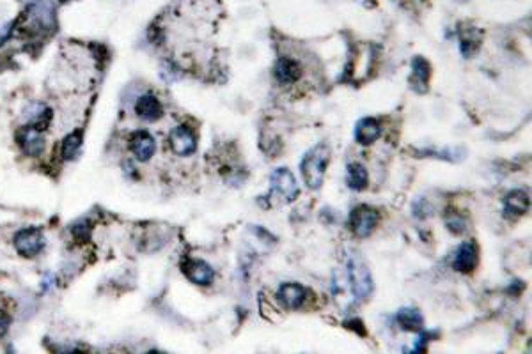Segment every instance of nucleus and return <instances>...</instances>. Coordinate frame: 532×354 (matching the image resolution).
Instances as JSON below:
<instances>
[{
	"mask_svg": "<svg viewBox=\"0 0 532 354\" xmlns=\"http://www.w3.org/2000/svg\"><path fill=\"white\" fill-rule=\"evenodd\" d=\"M169 144L174 154H177V156H190L197 149L195 133L189 126H185V124L177 126L170 131Z\"/></svg>",
	"mask_w": 532,
	"mask_h": 354,
	"instance_id": "7",
	"label": "nucleus"
},
{
	"mask_svg": "<svg viewBox=\"0 0 532 354\" xmlns=\"http://www.w3.org/2000/svg\"><path fill=\"white\" fill-rule=\"evenodd\" d=\"M135 112L140 119L144 121H158L163 116V107L158 101V98L153 96V94H144L137 100L135 103Z\"/></svg>",
	"mask_w": 532,
	"mask_h": 354,
	"instance_id": "17",
	"label": "nucleus"
},
{
	"mask_svg": "<svg viewBox=\"0 0 532 354\" xmlns=\"http://www.w3.org/2000/svg\"><path fill=\"white\" fill-rule=\"evenodd\" d=\"M479 261V250L478 245L474 241H463L458 248H456L455 261H452V268L459 273H472L475 270Z\"/></svg>",
	"mask_w": 532,
	"mask_h": 354,
	"instance_id": "9",
	"label": "nucleus"
},
{
	"mask_svg": "<svg viewBox=\"0 0 532 354\" xmlns=\"http://www.w3.org/2000/svg\"><path fill=\"white\" fill-rule=\"evenodd\" d=\"M27 29L38 32L52 31L55 27V11L50 0H34L27 9Z\"/></svg>",
	"mask_w": 532,
	"mask_h": 354,
	"instance_id": "3",
	"label": "nucleus"
},
{
	"mask_svg": "<svg viewBox=\"0 0 532 354\" xmlns=\"http://www.w3.org/2000/svg\"><path fill=\"white\" fill-rule=\"evenodd\" d=\"M328 162H330V146L327 142H320L304 154L300 162V172L307 188L320 190L325 181Z\"/></svg>",
	"mask_w": 532,
	"mask_h": 354,
	"instance_id": "2",
	"label": "nucleus"
},
{
	"mask_svg": "<svg viewBox=\"0 0 532 354\" xmlns=\"http://www.w3.org/2000/svg\"><path fill=\"white\" fill-rule=\"evenodd\" d=\"M353 137L360 146H371L382 137V124L374 117H364L355 124Z\"/></svg>",
	"mask_w": 532,
	"mask_h": 354,
	"instance_id": "12",
	"label": "nucleus"
},
{
	"mask_svg": "<svg viewBox=\"0 0 532 354\" xmlns=\"http://www.w3.org/2000/svg\"><path fill=\"white\" fill-rule=\"evenodd\" d=\"M380 222V213L371 206H357L350 215V229L357 238H367Z\"/></svg>",
	"mask_w": 532,
	"mask_h": 354,
	"instance_id": "5",
	"label": "nucleus"
},
{
	"mask_svg": "<svg viewBox=\"0 0 532 354\" xmlns=\"http://www.w3.org/2000/svg\"><path fill=\"white\" fill-rule=\"evenodd\" d=\"M396 321L397 324L401 326V330L405 331H422V328H424L422 314H420L417 308L412 307L401 308V310L396 314Z\"/></svg>",
	"mask_w": 532,
	"mask_h": 354,
	"instance_id": "18",
	"label": "nucleus"
},
{
	"mask_svg": "<svg viewBox=\"0 0 532 354\" xmlns=\"http://www.w3.org/2000/svg\"><path fill=\"white\" fill-rule=\"evenodd\" d=\"M182 270L186 275V278L197 285H212L213 280H215L213 268L201 259H189V261L183 262Z\"/></svg>",
	"mask_w": 532,
	"mask_h": 354,
	"instance_id": "10",
	"label": "nucleus"
},
{
	"mask_svg": "<svg viewBox=\"0 0 532 354\" xmlns=\"http://www.w3.org/2000/svg\"><path fill=\"white\" fill-rule=\"evenodd\" d=\"M274 75L277 78L279 84L282 85H290L298 82L302 75V68L298 64V61L291 57H281L277 62H275L274 68Z\"/></svg>",
	"mask_w": 532,
	"mask_h": 354,
	"instance_id": "15",
	"label": "nucleus"
},
{
	"mask_svg": "<svg viewBox=\"0 0 532 354\" xmlns=\"http://www.w3.org/2000/svg\"><path fill=\"white\" fill-rule=\"evenodd\" d=\"M429 77H431V66L424 57L412 59V77H410V87L419 94L428 93Z\"/></svg>",
	"mask_w": 532,
	"mask_h": 354,
	"instance_id": "13",
	"label": "nucleus"
},
{
	"mask_svg": "<svg viewBox=\"0 0 532 354\" xmlns=\"http://www.w3.org/2000/svg\"><path fill=\"white\" fill-rule=\"evenodd\" d=\"M334 293L343 294L344 291H350L353 296V303H362L373 293V278L371 271L364 259L357 254H351L346 257L343 270H337L334 273Z\"/></svg>",
	"mask_w": 532,
	"mask_h": 354,
	"instance_id": "1",
	"label": "nucleus"
},
{
	"mask_svg": "<svg viewBox=\"0 0 532 354\" xmlns=\"http://www.w3.org/2000/svg\"><path fill=\"white\" fill-rule=\"evenodd\" d=\"M309 291L305 289L302 284L297 282H288V284H282L277 291V298L282 303V307H286L288 310H297L302 305L307 301Z\"/></svg>",
	"mask_w": 532,
	"mask_h": 354,
	"instance_id": "11",
	"label": "nucleus"
},
{
	"mask_svg": "<svg viewBox=\"0 0 532 354\" xmlns=\"http://www.w3.org/2000/svg\"><path fill=\"white\" fill-rule=\"evenodd\" d=\"M445 227L452 232V234H461V232L467 231V222L463 216H459L458 213H449L445 216Z\"/></svg>",
	"mask_w": 532,
	"mask_h": 354,
	"instance_id": "22",
	"label": "nucleus"
},
{
	"mask_svg": "<svg viewBox=\"0 0 532 354\" xmlns=\"http://www.w3.org/2000/svg\"><path fill=\"white\" fill-rule=\"evenodd\" d=\"M504 216L508 218H517V216H524L525 213L529 211V195L524 192V190H511L508 195L504 197Z\"/></svg>",
	"mask_w": 532,
	"mask_h": 354,
	"instance_id": "16",
	"label": "nucleus"
},
{
	"mask_svg": "<svg viewBox=\"0 0 532 354\" xmlns=\"http://www.w3.org/2000/svg\"><path fill=\"white\" fill-rule=\"evenodd\" d=\"M15 247L24 257H36L45 247V236L39 229H22L15 236Z\"/></svg>",
	"mask_w": 532,
	"mask_h": 354,
	"instance_id": "6",
	"label": "nucleus"
},
{
	"mask_svg": "<svg viewBox=\"0 0 532 354\" xmlns=\"http://www.w3.org/2000/svg\"><path fill=\"white\" fill-rule=\"evenodd\" d=\"M9 326H11V317L0 310V337H4L6 333H8Z\"/></svg>",
	"mask_w": 532,
	"mask_h": 354,
	"instance_id": "23",
	"label": "nucleus"
},
{
	"mask_svg": "<svg viewBox=\"0 0 532 354\" xmlns=\"http://www.w3.org/2000/svg\"><path fill=\"white\" fill-rule=\"evenodd\" d=\"M82 147V133L80 131H75L71 135H68L62 142V156L66 160H73L77 158V154L80 153Z\"/></svg>",
	"mask_w": 532,
	"mask_h": 354,
	"instance_id": "21",
	"label": "nucleus"
},
{
	"mask_svg": "<svg viewBox=\"0 0 532 354\" xmlns=\"http://www.w3.org/2000/svg\"><path fill=\"white\" fill-rule=\"evenodd\" d=\"M130 149L139 162H149L156 151V142L147 131L139 130L130 137Z\"/></svg>",
	"mask_w": 532,
	"mask_h": 354,
	"instance_id": "14",
	"label": "nucleus"
},
{
	"mask_svg": "<svg viewBox=\"0 0 532 354\" xmlns=\"http://www.w3.org/2000/svg\"><path fill=\"white\" fill-rule=\"evenodd\" d=\"M481 47V34L475 29H465L459 36V50L465 57H472Z\"/></svg>",
	"mask_w": 532,
	"mask_h": 354,
	"instance_id": "20",
	"label": "nucleus"
},
{
	"mask_svg": "<svg viewBox=\"0 0 532 354\" xmlns=\"http://www.w3.org/2000/svg\"><path fill=\"white\" fill-rule=\"evenodd\" d=\"M367 183H369V176H367L366 167L360 165V163H350L346 169V185L350 190L355 192H362L367 188Z\"/></svg>",
	"mask_w": 532,
	"mask_h": 354,
	"instance_id": "19",
	"label": "nucleus"
},
{
	"mask_svg": "<svg viewBox=\"0 0 532 354\" xmlns=\"http://www.w3.org/2000/svg\"><path fill=\"white\" fill-rule=\"evenodd\" d=\"M16 140H18V146L22 147L27 156H39L45 149V139H43V133L38 126L34 124H29L24 126L22 130L16 133Z\"/></svg>",
	"mask_w": 532,
	"mask_h": 354,
	"instance_id": "8",
	"label": "nucleus"
},
{
	"mask_svg": "<svg viewBox=\"0 0 532 354\" xmlns=\"http://www.w3.org/2000/svg\"><path fill=\"white\" fill-rule=\"evenodd\" d=\"M272 193H277L282 202H288V204L297 201L300 190H298L297 179L290 169L279 167L270 174V195Z\"/></svg>",
	"mask_w": 532,
	"mask_h": 354,
	"instance_id": "4",
	"label": "nucleus"
}]
</instances>
